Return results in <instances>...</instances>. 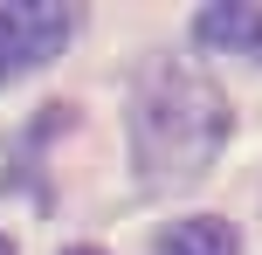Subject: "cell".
I'll use <instances>...</instances> for the list:
<instances>
[{
    "label": "cell",
    "instance_id": "6da1fadb",
    "mask_svg": "<svg viewBox=\"0 0 262 255\" xmlns=\"http://www.w3.org/2000/svg\"><path fill=\"white\" fill-rule=\"evenodd\" d=\"M228 131V97L214 90L200 69L186 62H152L131 90V159H138L145 193H186L207 179V166L221 159Z\"/></svg>",
    "mask_w": 262,
    "mask_h": 255
},
{
    "label": "cell",
    "instance_id": "7a4b0ae2",
    "mask_svg": "<svg viewBox=\"0 0 262 255\" xmlns=\"http://www.w3.org/2000/svg\"><path fill=\"white\" fill-rule=\"evenodd\" d=\"M69 35H76V14L55 0H0V83H21L41 62H55Z\"/></svg>",
    "mask_w": 262,
    "mask_h": 255
},
{
    "label": "cell",
    "instance_id": "3957f363",
    "mask_svg": "<svg viewBox=\"0 0 262 255\" xmlns=\"http://www.w3.org/2000/svg\"><path fill=\"white\" fill-rule=\"evenodd\" d=\"M193 41L214 49V55L262 62V7H255V0H214V7L193 14Z\"/></svg>",
    "mask_w": 262,
    "mask_h": 255
},
{
    "label": "cell",
    "instance_id": "277c9868",
    "mask_svg": "<svg viewBox=\"0 0 262 255\" xmlns=\"http://www.w3.org/2000/svg\"><path fill=\"white\" fill-rule=\"evenodd\" d=\"M152 255H242V235L221 214H186L152 242Z\"/></svg>",
    "mask_w": 262,
    "mask_h": 255
},
{
    "label": "cell",
    "instance_id": "5b68a950",
    "mask_svg": "<svg viewBox=\"0 0 262 255\" xmlns=\"http://www.w3.org/2000/svg\"><path fill=\"white\" fill-rule=\"evenodd\" d=\"M62 255H104V248H62Z\"/></svg>",
    "mask_w": 262,
    "mask_h": 255
},
{
    "label": "cell",
    "instance_id": "8992f818",
    "mask_svg": "<svg viewBox=\"0 0 262 255\" xmlns=\"http://www.w3.org/2000/svg\"><path fill=\"white\" fill-rule=\"evenodd\" d=\"M0 255H14V242H7V235H0Z\"/></svg>",
    "mask_w": 262,
    "mask_h": 255
}]
</instances>
